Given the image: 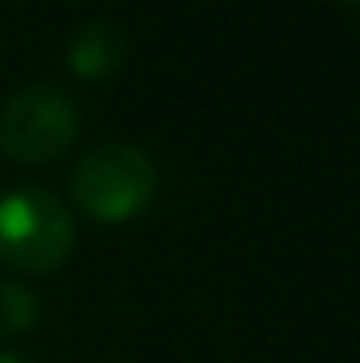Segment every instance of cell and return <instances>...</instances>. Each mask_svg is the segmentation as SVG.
I'll return each instance as SVG.
<instances>
[{"instance_id": "277c9868", "label": "cell", "mask_w": 360, "mask_h": 363, "mask_svg": "<svg viewBox=\"0 0 360 363\" xmlns=\"http://www.w3.org/2000/svg\"><path fill=\"white\" fill-rule=\"evenodd\" d=\"M128 58V35L113 20H89L66 43V66H70L85 82H101V77L116 74Z\"/></svg>"}, {"instance_id": "5b68a950", "label": "cell", "mask_w": 360, "mask_h": 363, "mask_svg": "<svg viewBox=\"0 0 360 363\" xmlns=\"http://www.w3.org/2000/svg\"><path fill=\"white\" fill-rule=\"evenodd\" d=\"M39 321V298L20 282H0V336H20Z\"/></svg>"}, {"instance_id": "8992f818", "label": "cell", "mask_w": 360, "mask_h": 363, "mask_svg": "<svg viewBox=\"0 0 360 363\" xmlns=\"http://www.w3.org/2000/svg\"><path fill=\"white\" fill-rule=\"evenodd\" d=\"M0 363H36V359L23 356V352H0Z\"/></svg>"}, {"instance_id": "7a4b0ae2", "label": "cell", "mask_w": 360, "mask_h": 363, "mask_svg": "<svg viewBox=\"0 0 360 363\" xmlns=\"http://www.w3.org/2000/svg\"><path fill=\"white\" fill-rule=\"evenodd\" d=\"M74 217L50 189L20 186L0 197V263L20 274H47L74 252Z\"/></svg>"}, {"instance_id": "52a82bcc", "label": "cell", "mask_w": 360, "mask_h": 363, "mask_svg": "<svg viewBox=\"0 0 360 363\" xmlns=\"http://www.w3.org/2000/svg\"><path fill=\"white\" fill-rule=\"evenodd\" d=\"M345 4H360V0H345Z\"/></svg>"}, {"instance_id": "3957f363", "label": "cell", "mask_w": 360, "mask_h": 363, "mask_svg": "<svg viewBox=\"0 0 360 363\" xmlns=\"http://www.w3.org/2000/svg\"><path fill=\"white\" fill-rule=\"evenodd\" d=\"M78 105L58 85H28L0 108V151L23 167L62 159L78 140Z\"/></svg>"}, {"instance_id": "6da1fadb", "label": "cell", "mask_w": 360, "mask_h": 363, "mask_svg": "<svg viewBox=\"0 0 360 363\" xmlns=\"http://www.w3.org/2000/svg\"><path fill=\"white\" fill-rule=\"evenodd\" d=\"M159 189V170L140 147L132 143H105L78 159L70 174V194L85 217L101 224L136 220Z\"/></svg>"}]
</instances>
